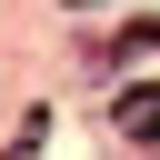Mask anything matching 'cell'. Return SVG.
I'll return each instance as SVG.
<instances>
[{
	"mask_svg": "<svg viewBox=\"0 0 160 160\" xmlns=\"http://www.w3.org/2000/svg\"><path fill=\"white\" fill-rule=\"evenodd\" d=\"M110 130L140 140V150H160V80H130V90L110 100Z\"/></svg>",
	"mask_w": 160,
	"mask_h": 160,
	"instance_id": "6da1fadb",
	"label": "cell"
},
{
	"mask_svg": "<svg viewBox=\"0 0 160 160\" xmlns=\"http://www.w3.org/2000/svg\"><path fill=\"white\" fill-rule=\"evenodd\" d=\"M60 10H110V0H60Z\"/></svg>",
	"mask_w": 160,
	"mask_h": 160,
	"instance_id": "7a4b0ae2",
	"label": "cell"
}]
</instances>
